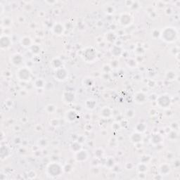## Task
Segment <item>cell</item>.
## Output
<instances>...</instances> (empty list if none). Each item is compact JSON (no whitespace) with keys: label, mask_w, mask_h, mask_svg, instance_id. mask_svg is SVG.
Listing matches in <instances>:
<instances>
[{"label":"cell","mask_w":180,"mask_h":180,"mask_svg":"<svg viewBox=\"0 0 180 180\" xmlns=\"http://www.w3.org/2000/svg\"><path fill=\"white\" fill-rule=\"evenodd\" d=\"M177 31L175 29L173 28H166L163 30L162 33H161V38L163 39V40L167 42H172L175 40L177 38Z\"/></svg>","instance_id":"obj_1"},{"label":"cell","mask_w":180,"mask_h":180,"mask_svg":"<svg viewBox=\"0 0 180 180\" xmlns=\"http://www.w3.org/2000/svg\"><path fill=\"white\" fill-rule=\"evenodd\" d=\"M47 173L52 177H57L62 173V167L58 163H51L47 167Z\"/></svg>","instance_id":"obj_2"},{"label":"cell","mask_w":180,"mask_h":180,"mask_svg":"<svg viewBox=\"0 0 180 180\" xmlns=\"http://www.w3.org/2000/svg\"><path fill=\"white\" fill-rule=\"evenodd\" d=\"M18 78L23 82L29 81L31 78V73L27 68H23L18 70L17 73Z\"/></svg>","instance_id":"obj_3"},{"label":"cell","mask_w":180,"mask_h":180,"mask_svg":"<svg viewBox=\"0 0 180 180\" xmlns=\"http://www.w3.org/2000/svg\"><path fill=\"white\" fill-rule=\"evenodd\" d=\"M68 75V71L66 69L63 67L56 69V71L54 72V77L58 81H63L65 79H66Z\"/></svg>","instance_id":"obj_4"},{"label":"cell","mask_w":180,"mask_h":180,"mask_svg":"<svg viewBox=\"0 0 180 180\" xmlns=\"http://www.w3.org/2000/svg\"><path fill=\"white\" fill-rule=\"evenodd\" d=\"M83 57L84 60L87 62H92L97 58V54L95 50L92 47L87 48L83 53Z\"/></svg>","instance_id":"obj_5"},{"label":"cell","mask_w":180,"mask_h":180,"mask_svg":"<svg viewBox=\"0 0 180 180\" xmlns=\"http://www.w3.org/2000/svg\"><path fill=\"white\" fill-rule=\"evenodd\" d=\"M156 101L158 105L161 108H167L170 105V99L167 95H161L157 97Z\"/></svg>","instance_id":"obj_6"},{"label":"cell","mask_w":180,"mask_h":180,"mask_svg":"<svg viewBox=\"0 0 180 180\" xmlns=\"http://www.w3.org/2000/svg\"><path fill=\"white\" fill-rule=\"evenodd\" d=\"M11 39L9 38V37L7 35H4V36L1 37V39H0V46L2 49H7L11 46Z\"/></svg>","instance_id":"obj_7"},{"label":"cell","mask_w":180,"mask_h":180,"mask_svg":"<svg viewBox=\"0 0 180 180\" xmlns=\"http://www.w3.org/2000/svg\"><path fill=\"white\" fill-rule=\"evenodd\" d=\"M88 158V153L87 151L79 150V151L76 152L75 154V160L77 162H84Z\"/></svg>","instance_id":"obj_8"},{"label":"cell","mask_w":180,"mask_h":180,"mask_svg":"<svg viewBox=\"0 0 180 180\" xmlns=\"http://www.w3.org/2000/svg\"><path fill=\"white\" fill-rule=\"evenodd\" d=\"M23 61V56L19 54H13V56L11 57V63L15 66H19L22 64Z\"/></svg>","instance_id":"obj_9"},{"label":"cell","mask_w":180,"mask_h":180,"mask_svg":"<svg viewBox=\"0 0 180 180\" xmlns=\"http://www.w3.org/2000/svg\"><path fill=\"white\" fill-rule=\"evenodd\" d=\"M132 22V18L127 13H124L120 16V23L123 26H127L131 23Z\"/></svg>","instance_id":"obj_10"},{"label":"cell","mask_w":180,"mask_h":180,"mask_svg":"<svg viewBox=\"0 0 180 180\" xmlns=\"http://www.w3.org/2000/svg\"><path fill=\"white\" fill-rule=\"evenodd\" d=\"M77 113L73 111V110H70L66 114V118L67 121H68L70 122H74L77 119Z\"/></svg>","instance_id":"obj_11"},{"label":"cell","mask_w":180,"mask_h":180,"mask_svg":"<svg viewBox=\"0 0 180 180\" xmlns=\"http://www.w3.org/2000/svg\"><path fill=\"white\" fill-rule=\"evenodd\" d=\"M131 142L134 143V144H139L142 141V136L141 135V133L134 132L130 136Z\"/></svg>","instance_id":"obj_12"},{"label":"cell","mask_w":180,"mask_h":180,"mask_svg":"<svg viewBox=\"0 0 180 180\" xmlns=\"http://www.w3.org/2000/svg\"><path fill=\"white\" fill-rule=\"evenodd\" d=\"M75 99V94L71 92H66L63 94V100L67 103H72Z\"/></svg>","instance_id":"obj_13"},{"label":"cell","mask_w":180,"mask_h":180,"mask_svg":"<svg viewBox=\"0 0 180 180\" xmlns=\"http://www.w3.org/2000/svg\"><path fill=\"white\" fill-rule=\"evenodd\" d=\"M64 27L61 23H57L56 25H54V26L52 28V30H53L54 34H58V35L62 34L63 32H64Z\"/></svg>","instance_id":"obj_14"},{"label":"cell","mask_w":180,"mask_h":180,"mask_svg":"<svg viewBox=\"0 0 180 180\" xmlns=\"http://www.w3.org/2000/svg\"><path fill=\"white\" fill-rule=\"evenodd\" d=\"M134 99L138 103H143L146 101V96L143 92H138L135 95Z\"/></svg>","instance_id":"obj_15"},{"label":"cell","mask_w":180,"mask_h":180,"mask_svg":"<svg viewBox=\"0 0 180 180\" xmlns=\"http://www.w3.org/2000/svg\"><path fill=\"white\" fill-rule=\"evenodd\" d=\"M21 44L25 47H29L32 46V39H30V37L28 36H25L23 37H22L21 39Z\"/></svg>","instance_id":"obj_16"},{"label":"cell","mask_w":180,"mask_h":180,"mask_svg":"<svg viewBox=\"0 0 180 180\" xmlns=\"http://www.w3.org/2000/svg\"><path fill=\"white\" fill-rule=\"evenodd\" d=\"M111 116V111L109 108L105 106L101 110V116L102 118H108Z\"/></svg>","instance_id":"obj_17"},{"label":"cell","mask_w":180,"mask_h":180,"mask_svg":"<svg viewBox=\"0 0 180 180\" xmlns=\"http://www.w3.org/2000/svg\"><path fill=\"white\" fill-rule=\"evenodd\" d=\"M170 172V166L168 164H163L160 167V172L162 175H167Z\"/></svg>","instance_id":"obj_18"},{"label":"cell","mask_w":180,"mask_h":180,"mask_svg":"<svg viewBox=\"0 0 180 180\" xmlns=\"http://www.w3.org/2000/svg\"><path fill=\"white\" fill-rule=\"evenodd\" d=\"M85 107L89 110L94 109V108L97 106V103L94 99H88L85 101Z\"/></svg>","instance_id":"obj_19"},{"label":"cell","mask_w":180,"mask_h":180,"mask_svg":"<svg viewBox=\"0 0 180 180\" xmlns=\"http://www.w3.org/2000/svg\"><path fill=\"white\" fill-rule=\"evenodd\" d=\"M163 141V137L161 134H155L151 137V143L153 144H158Z\"/></svg>","instance_id":"obj_20"},{"label":"cell","mask_w":180,"mask_h":180,"mask_svg":"<svg viewBox=\"0 0 180 180\" xmlns=\"http://www.w3.org/2000/svg\"><path fill=\"white\" fill-rule=\"evenodd\" d=\"M111 53L113 56H120V55H121V54H122V49H121V48H120V47L115 45V46H113V48H112Z\"/></svg>","instance_id":"obj_21"},{"label":"cell","mask_w":180,"mask_h":180,"mask_svg":"<svg viewBox=\"0 0 180 180\" xmlns=\"http://www.w3.org/2000/svg\"><path fill=\"white\" fill-rule=\"evenodd\" d=\"M81 144H80V143H79V142H73V144H71V150L73 151H74V152H77V151H79V150H81Z\"/></svg>","instance_id":"obj_22"},{"label":"cell","mask_w":180,"mask_h":180,"mask_svg":"<svg viewBox=\"0 0 180 180\" xmlns=\"http://www.w3.org/2000/svg\"><path fill=\"white\" fill-rule=\"evenodd\" d=\"M136 130L137 132L139 133H142L145 132V130L146 129V125L144 123H138L137 125H136Z\"/></svg>","instance_id":"obj_23"},{"label":"cell","mask_w":180,"mask_h":180,"mask_svg":"<svg viewBox=\"0 0 180 180\" xmlns=\"http://www.w3.org/2000/svg\"><path fill=\"white\" fill-rule=\"evenodd\" d=\"M52 65L54 68L57 69L61 68V67H62V62H61V61L60 59H58V58H54V60L52 61Z\"/></svg>","instance_id":"obj_24"},{"label":"cell","mask_w":180,"mask_h":180,"mask_svg":"<svg viewBox=\"0 0 180 180\" xmlns=\"http://www.w3.org/2000/svg\"><path fill=\"white\" fill-rule=\"evenodd\" d=\"M37 144H38L39 147L44 148V147H47V146L48 145V141L45 138H41L40 139H39Z\"/></svg>","instance_id":"obj_25"},{"label":"cell","mask_w":180,"mask_h":180,"mask_svg":"<svg viewBox=\"0 0 180 180\" xmlns=\"http://www.w3.org/2000/svg\"><path fill=\"white\" fill-rule=\"evenodd\" d=\"M106 39L110 42H113L116 40V35L113 32H108L106 35Z\"/></svg>","instance_id":"obj_26"},{"label":"cell","mask_w":180,"mask_h":180,"mask_svg":"<svg viewBox=\"0 0 180 180\" xmlns=\"http://www.w3.org/2000/svg\"><path fill=\"white\" fill-rule=\"evenodd\" d=\"M44 86V82L43 79L39 78V79H36L35 82H34V87H35L39 89V88H42Z\"/></svg>","instance_id":"obj_27"},{"label":"cell","mask_w":180,"mask_h":180,"mask_svg":"<svg viewBox=\"0 0 180 180\" xmlns=\"http://www.w3.org/2000/svg\"><path fill=\"white\" fill-rule=\"evenodd\" d=\"M39 52H40V48H39L38 45L34 44L32 45L30 47V52H32V54H37L39 53Z\"/></svg>","instance_id":"obj_28"},{"label":"cell","mask_w":180,"mask_h":180,"mask_svg":"<svg viewBox=\"0 0 180 180\" xmlns=\"http://www.w3.org/2000/svg\"><path fill=\"white\" fill-rule=\"evenodd\" d=\"M175 73H174V71H169L166 73V78H167V79H169V80H172V79H174L175 78Z\"/></svg>","instance_id":"obj_29"},{"label":"cell","mask_w":180,"mask_h":180,"mask_svg":"<svg viewBox=\"0 0 180 180\" xmlns=\"http://www.w3.org/2000/svg\"><path fill=\"white\" fill-rule=\"evenodd\" d=\"M147 166L146 165V164L145 163H141V164H139V166H138V170L140 172H142V173H143V172H145L147 170Z\"/></svg>","instance_id":"obj_30"},{"label":"cell","mask_w":180,"mask_h":180,"mask_svg":"<svg viewBox=\"0 0 180 180\" xmlns=\"http://www.w3.org/2000/svg\"><path fill=\"white\" fill-rule=\"evenodd\" d=\"M177 138V134L174 131H172L168 134V139H169L172 141L176 140Z\"/></svg>","instance_id":"obj_31"},{"label":"cell","mask_w":180,"mask_h":180,"mask_svg":"<svg viewBox=\"0 0 180 180\" xmlns=\"http://www.w3.org/2000/svg\"><path fill=\"white\" fill-rule=\"evenodd\" d=\"M2 23L4 26H7V27L10 26L11 25V23H12V20H11L9 17H6L5 18L3 19Z\"/></svg>","instance_id":"obj_32"},{"label":"cell","mask_w":180,"mask_h":180,"mask_svg":"<svg viewBox=\"0 0 180 180\" xmlns=\"http://www.w3.org/2000/svg\"><path fill=\"white\" fill-rule=\"evenodd\" d=\"M84 85H85L86 87H91L94 84V81L92 78H86L84 79Z\"/></svg>","instance_id":"obj_33"},{"label":"cell","mask_w":180,"mask_h":180,"mask_svg":"<svg viewBox=\"0 0 180 180\" xmlns=\"http://www.w3.org/2000/svg\"><path fill=\"white\" fill-rule=\"evenodd\" d=\"M115 11V9L113 6L108 5L107 7H105V12L108 14H113Z\"/></svg>","instance_id":"obj_34"},{"label":"cell","mask_w":180,"mask_h":180,"mask_svg":"<svg viewBox=\"0 0 180 180\" xmlns=\"http://www.w3.org/2000/svg\"><path fill=\"white\" fill-rule=\"evenodd\" d=\"M127 64H128L129 66L131 67V68H134V67L137 66V61H135L134 59H133V58H130V59H129L128 61H127Z\"/></svg>","instance_id":"obj_35"},{"label":"cell","mask_w":180,"mask_h":180,"mask_svg":"<svg viewBox=\"0 0 180 180\" xmlns=\"http://www.w3.org/2000/svg\"><path fill=\"white\" fill-rule=\"evenodd\" d=\"M55 109H56V108L53 104H49V105L47 106V107H46V111L49 113H52L54 111H55Z\"/></svg>","instance_id":"obj_36"},{"label":"cell","mask_w":180,"mask_h":180,"mask_svg":"<svg viewBox=\"0 0 180 180\" xmlns=\"http://www.w3.org/2000/svg\"><path fill=\"white\" fill-rule=\"evenodd\" d=\"M114 160L112 158H108L107 160V161H106V167H112L114 165Z\"/></svg>","instance_id":"obj_37"},{"label":"cell","mask_w":180,"mask_h":180,"mask_svg":"<svg viewBox=\"0 0 180 180\" xmlns=\"http://www.w3.org/2000/svg\"><path fill=\"white\" fill-rule=\"evenodd\" d=\"M126 114H127V116L128 118H133L134 116V111H132V110H128V111H127Z\"/></svg>","instance_id":"obj_38"},{"label":"cell","mask_w":180,"mask_h":180,"mask_svg":"<svg viewBox=\"0 0 180 180\" xmlns=\"http://www.w3.org/2000/svg\"><path fill=\"white\" fill-rule=\"evenodd\" d=\"M58 124H59V121L56 119H53L50 121V124H52V126L56 127L58 126Z\"/></svg>","instance_id":"obj_39"},{"label":"cell","mask_w":180,"mask_h":180,"mask_svg":"<svg viewBox=\"0 0 180 180\" xmlns=\"http://www.w3.org/2000/svg\"><path fill=\"white\" fill-rule=\"evenodd\" d=\"M102 154H103V150L101 148H99L95 151V155L97 156V157H101Z\"/></svg>","instance_id":"obj_40"},{"label":"cell","mask_w":180,"mask_h":180,"mask_svg":"<svg viewBox=\"0 0 180 180\" xmlns=\"http://www.w3.org/2000/svg\"><path fill=\"white\" fill-rule=\"evenodd\" d=\"M152 35H153V37L156 38V37H158L161 35V33L159 32L158 30H153V32Z\"/></svg>","instance_id":"obj_41"},{"label":"cell","mask_w":180,"mask_h":180,"mask_svg":"<svg viewBox=\"0 0 180 180\" xmlns=\"http://www.w3.org/2000/svg\"><path fill=\"white\" fill-rule=\"evenodd\" d=\"M120 127V125L119 123H113L112 125V128L115 129V130H118Z\"/></svg>","instance_id":"obj_42"},{"label":"cell","mask_w":180,"mask_h":180,"mask_svg":"<svg viewBox=\"0 0 180 180\" xmlns=\"http://www.w3.org/2000/svg\"><path fill=\"white\" fill-rule=\"evenodd\" d=\"M139 4H138L137 2H133L132 4L131 7H132L133 9H137V8H138V7H139Z\"/></svg>","instance_id":"obj_43"},{"label":"cell","mask_w":180,"mask_h":180,"mask_svg":"<svg viewBox=\"0 0 180 180\" xmlns=\"http://www.w3.org/2000/svg\"><path fill=\"white\" fill-rule=\"evenodd\" d=\"M117 66H118V62L117 61H113L111 62V66L113 68H116Z\"/></svg>","instance_id":"obj_44"},{"label":"cell","mask_w":180,"mask_h":180,"mask_svg":"<svg viewBox=\"0 0 180 180\" xmlns=\"http://www.w3.org/2000/svg\"><path fill=\"white\" fill-rule=\"evenodd\" d=\"M84 141V139L83 137H79L78 138V141H77V142L81 144V143H82Z\"/></svg>","instance_id":"obj_45"}]
</instances>
